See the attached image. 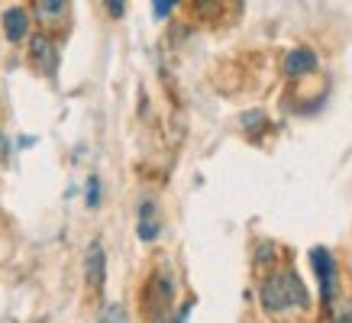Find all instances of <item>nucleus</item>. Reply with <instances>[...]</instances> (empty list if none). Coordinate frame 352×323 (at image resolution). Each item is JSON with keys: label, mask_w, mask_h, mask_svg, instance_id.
<instances>
[{"label": "nucleus", "mask_w": 352, "mask_h": 323, "mask_svg": "<svg viewBox=\"0 0 352 323\" xmlns=\"http://www.w3.org/2000/svg\"><path fill=\"white\" fill-rule=\"evenodd\" d=\"M85 275H87V285H91V288L104 291V281H107V252H104L100 243H91V246H87Z\"/></svg>", "instance_id": "nucleus-5"}, {"label": "nucleus", "mask_w": 352, "mask_h": 323, "mask_svg": "<svg viewBox=\"0 0 352 323\" xmlns=\"http://www.w3.org/2000/svg\"><path fill=\"white\" fill-rule=\"evenodd\" d=\"M110 13H113V16H123V3H120V0H110Z\"/></svg>", "instance_id": "nucleus-12"}, {"label": "nucleus", "mask_w": 352, "mask_h": 323, "mask_svg": "<svg viewBox=\"0 0 352 323\" xmlns=\"http://www.w3.org/2000/svg\"><path fill=\"white\" fill-rule=\"evenodd\" d=\"M159 230H162V223H159L155 204H152V201H142V204H139V223H136L139 239H142V243H152V239L159 236Z\"/></svg>", "instance_id": "nucleus-7"}, {"label": "nucleus", "mask_w": 352, "mask_h": 323, "mask_svg": "<svg viewBox=\"0 0 352 323\" xmlns=\"http://www.w3.org/2000/svg\"><path fill=\"white\" fill-rule=\"evenodd\" d=\"M258 301L272 313L288 311V307H307V291H304V281H300L298 271L281 269V271H272V275L262 281Z\"/></svg>", "instance_id": "nucleus-1"}, {"label": "nucleus", "mask_w": 352, "mask_h": 323, "mask_svg": "<svg viewBox=\"0 0 352 323\" xmlns=\"http://www.w3.org/2000/svg\"><path fill=\"white\" fill-rule=\"evenodd\" d=\"M32 13L43 23H52V20H62L65 13H68V3H62V0H39V3L32 7Z\"/></svg>", "instance_id": "nucleus-9"}, {"label": "nucleus", "mask_w": 352, "mask_h": 323, "mask_svg": "<svg viewBox=\"0 0 352 323\" xmlns=\"http://www.w3.org/2000/svg\"><path fill=\"white\" fill-rule=\"evenodd\" d=\"M171 10H175V3H171V0H159V3L152 7V13H155V20H162V16H168Z\"/></svg>", "instance_id": "nucleus-11"}, {"label": "nucleus", "mask_w": 352, "mask_h": 323, "mask_svg": "<svg viewBox=\"0 0 352 323\" xmlns=\"http://www.w3.org/2000/svg\"><path fill=\"white\" fill-rule=\"evenodd\" d=\"M30 58L43 75H55V68H58V52H55V43L45 36V32L30 36Z\"/></svg>", "instance_id": "nucleus-4"}, {"label": "nucleus", "mask_w": 352, "mask_h": 323, "mask_svg": "<svg viewBox=\"0 0 352 323\" xmlns=\"http://www.w3.org/2000/svg\"><path fill=\"white\" fill-rule=\"evenodd\" d=\"M171 278L165 271H152V278L146 281V291H142V311L152 323H168L171 320Z\"/></svg>", "instance_id": "nucleus-2"}, {"label": "nucleus", "mask_w": 352, "mask_h": 323, "mask_svg": "<svg viewBox=\"0 0 352 323\" xmlns=\"http://www.w3.org/2000/svg\"><path fill=\"white\" fill-rule=\"evenodd\" d=\"M310 258H314V269H317V278H320V298L327 304V311H333V298H336V262H333V252L327 246H314Z\"/></svg>", "instance_id": "nucleus-3"}, {"label": "nucleus", "mask_w": 352, "mask_h": 323, "mask_svg": "<svg viewBox=\"0 0 352 323\" xmlns=\"http://www.w3.org/2000/svg\"><path fill=\"white\" fill-rule=\"evenodd\" d=\"M97 204H100V181L91 175L87 178V207H97Z\"/></svg>", "instance_id": "nucleus-10"}, {"label": "nucleus", "mask_w": 352, "mask_h": 323, "mask_svg": "<svg viewBox=\"0 0 352 323\" xmlns=\"http://www.w3.org/2000/svg\"><path fill=\"white\" fill-rule=\"evenodd\" d=\"M110 323H117V320H110Z\"/></svg>", "instance_id": "nucleus-13"}, {"label": "nucleus", "mask_w": 352, "mask_h": 323, "mask_svg": "<svg viewBox=\"0 0 352 323\" xmlns=\"http://www.w3.org/2000/svg\"><path fill=\"white\" fill-rule=\"evenodd\" d=\"M320 65V58H317V52L314 49H291L288 55H285V75L288 78H300V75H310L314 68Z\"/></svg>", "instance_id": "nucleus-6"}, {"label": "nucleus", "mask_w": 352, "mask_h": 323, "mask_svg": "<svg viewBox=\"0 0 352 323\" xmlns=\"http://www.w3.org/2000/svg\"><path fill=\"white\" fill-rule=\"evenodd\" d=\"M3 30H7V39H10V43H20L23 36L30 32V13L23 10V7L3 10Z\"/></svg>", "instance_id": "nucleus-8"}]
</instances>
